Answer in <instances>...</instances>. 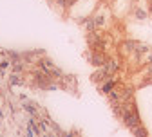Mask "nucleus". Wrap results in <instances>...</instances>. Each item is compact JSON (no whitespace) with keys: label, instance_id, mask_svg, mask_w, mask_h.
I'll return each mask as SVG.
<instances>
[{"label":"nucleus","instance_id":"obj_1","mask_svg":"<svg viewBox=\"0 0 152 137\" xmlns=\"http://www.w3.org/2000/svg\"><path fill=\"white\" fill-rule=\"evenodd\" d=\"M121 112H123V123H125V126H129L130 130L141 125L140 115H138V112H136L134 105H123Z\"/></svg>","mask_w":152,"mask_h":137},{"label":"nucleus","instance_id":"obj_2","mask_svg":"<svg viewBox=\"0 0 152 137\" xmlns=\"http://www.w3.org/2000/svg\"><path fill=\"white\" fill-rule=\"evenodd\" d=\"M40 67H42V70H44L45 74H49V76H51V74H53L54 78H62V76H64V74H62V70L56 69V67L53 65V62H49L47 58H44V60L40 62Z\"/></svg>","mask_w":152,"mask_h":137},{"label":"nucleus","instance_id":"obj_3","mask_svg":"<svg viewBox=\"0 0 152 137\" xmlns=\"http://www.w3.org/2000/svg\"><path fill=\"white\" fill-rule=\"evenodd\" d=\"M120 51H121V54H134L136 52V42H132V40H127V42H123L121 43V47H120Z\"/></svg>","mask_w":152,"mask_h":137},{"label":"nucleus","instance_id":"obj_4","mask_svg":"<svg viewBox=\"0 0 152 137\" xmlns=\"http://www.w3.org/2000/svg\"><path fill=\"white\" fill-rule=\"evenodd\" d=\"M114 87H116V81H114V80H110V78H107V80L103 81L102 92H103V94H109V92H112V90H114Z\"/></svg>","mask_w":152,"mask_h":137},{"label":"nucleus","instance_id":"obj_5","mask_svg":"<svg viewBox=\"0 0 152 137\" xmlns=\"http://www.w3.org/2000/svg\"><path fill=\"white\" fill-rule=\"evenodd\" d=\"M91 62H92L94 65H100V67H102V65L105 63V56H103L102 52H94V56L91 58Z\"/></svg>","mask_w":152,"mask_h":137},{"label":"nucleus","instance_id":"obj_6","mask_svg":"<svg viewBox=\"0 0 152 137\" xmlns=\"http://www.w3.org/2000/svg\"><path fill=\"white\" fill-rule=\"evenodd\" d=\"M132 133H134L136 137H148V133H147V130L140 125V126H136V128H132Z\"/></svg>","mask_w":152,"mask_h":137},{"label":"nucleus","instance_id":"obj_7","mask_svg":"<svg viewBox=\"0 0 152 137\" xmlns=\"http://www.w3.org/2000/svg\"><path fill=\"white\" fill-rule=\"evenodd\" d=\"M141 62H143V63H147V65H150V63H152V51H147V52H145V58H143Z\"/></svg>","mask_w":152,"mask_h":137},{"label":"nucleus","instance_id":"obj_8","mask_svg":"<svg viewBox=\"0 0 152 137\" xmlns=\"http://www.w3.org/2000/svg\"><path fill=\"white\" fill-rule=\"evenodd\" d=\"M136 18H138V20H145V18H147V13H145L143 9H136Z\"/></svg>","mask_w":152,"mask_h":137},{"label":"nucleus","instance_id":"obj_9","mask_svg":"<svg viewBox=\"0 0 152 137\" xmlns=\"http://www.w3.org/2000/svg\"><path fill=\"white\" fill-rule=\"evenodd\" d=\"M24 107H26V110H29V114H31V115H36V114H38L34 107H31V105H24Z\"/></svg>","mask_w":152,"mask_h":137},{"label":"nucleus","instance_id":"obj_10","mask_svg":"<svg viewBox=\"0 0 152 137\" xmlns=\"http://www.w3.org/2000/svg\"><path fill=\"white\" fill-rule=\"evenodd\" d=\"M13 70H15L16 74L22 72V70H24V63H15V69H13Z\"/></svg>","mask_w":152,"mask_h":137},{"label":"nucleus","instance_id":"obj_11","mask_svg":"<svg viewBox=\"0 0 152 137\" xmlns=\"http://www.w3.org/2000/svg\"><path fill=\"white\" fill-rule=\"evenodd\" d=\"M22 81H20V78L18 76H11V85H20Z\"/></svg>","mask_w":152,"mask_h":137},{"label":"nucleus","instance_id":"obj_12","mask_svg":"<svg viewBox=\"0 0 152 137\" xmlns=\"http://www.w3.org/2000/svg\"><path fill=\"white\" fill-rule=\"evenodd\" d=\"M11 67V63L9 62H2V63H0V70H7Z\"/></svg>","mask_w":152,"mask_h":137},{"label":"nucleus","instance_id":"obj_13","mask_svg":"<svg viewBox=\"0 0 152 137\" xmlns=\"http://www.w3.org/2000/svg\"><path fill=\"white\" fill-rule=\"evenodd\" d=\"M11 60H20V56H18V52H7Z\"/></svg>","mask_w":152,"mask_h":137},{"label":"nucleus","instance_id":"obj_14","mask_svg":"<svg viewBox=\"0 0 152 137\" xmlns=\"http://www.w3.org/2000/svg\"><path fill=\"white\" fill-rule=\"evenodd\" d=\"M40 126H42V130H47V128H49V126H47V123H45V121H42V123H40Z\"/></svg>","mask_w":152,"mask_h":137},{"label":"nucleus","instance_id":"obj_15","mask_svg":"<svg viewBox=\"0 0 152 137\" xmlns=\"http://www.w3.org/2000/svg\"><path fill=\"white\" fill-rule=\"evenodd\" d=\"M148 81H150V83H152V76H150V80H148Z\"/></svg>","mask_w":152,"mask_h":137}]
</instances>
